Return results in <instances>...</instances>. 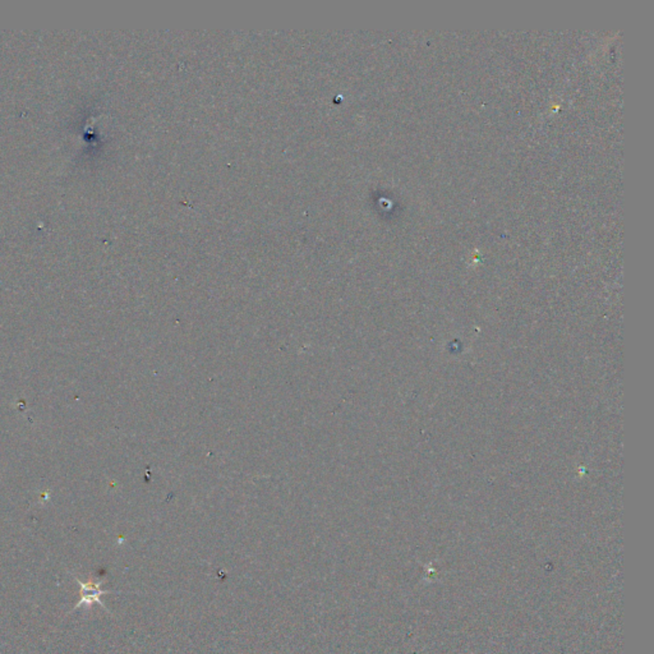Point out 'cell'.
<instances>
[{"label":"cell","mask_w":654,"mask_h":654,"mask_svg":"<svg viewBox=\"0 0 654 654\" xmlns=\"http://www.w3.org/2000/svg\"><path fill=\"white\" fill-rule=\"evenodd\" d=\"M75 578H76L78 584H80V588H81V593H80L81 599H80V602L77 603L76 606L73 607V611H76L77 608H80V607L92 606L94 603H97V605L103 607L101 597L105 594L114 593L111 592V591H103V588H101L103 583L100 580L96 583H94V581H87L86 583V581L80 580L77 577H75Z\"/></svg>","instance_id":"obj_1"}]
</instances>
